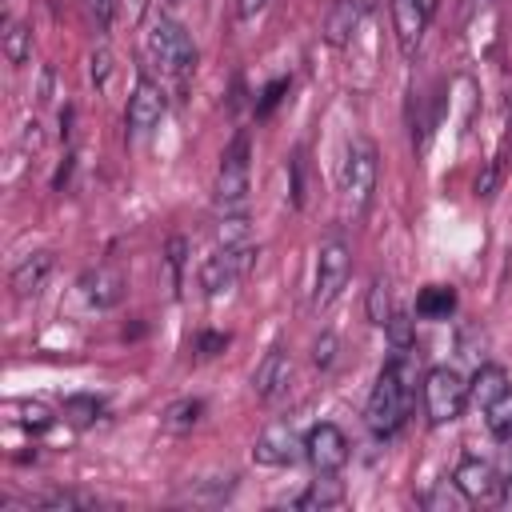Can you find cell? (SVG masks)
Masks as SVG:
<instances>
[{"label":"cell","instance_id":"1","mask_svg":"<svg viewBox=\"0 0 512 512\" xmlns=\"http://www.w3.org/2000/svg\"><path fill=\"white\" fill-rule=\"evenodd\" d=\"M412 392H416V364H412V352H392L368 392V404H364V424L372 436L388 440L400 432L404 416H408V404H412Z\"/></svg>","mask_w":512,"mask_h":512},{"label":"cell","instance_id":"2","mask_svg":"<svg viewBox=\"0 0 512 512\" xmlns=\"http://www.w3.org/2000/svg\"><path fill=\"white\" fill-rule=\"evenodd\" d=\"M144 56L160 76H168L176 84H184L196 72V44H192L188 28L180 20H172L168 12H152V20L144 28Z\"/></svg>","mask_w":512,"mask_h":512},{"label":"cell","instance_id":"3","mask_svg":"<svg viewBox=\"0 0 512 512\" xmlns=\"http://www.w3.org/2000/svg\"><path fill=\"white\" fill-rule=\"evenodd\" d=\"M248 160H252V136L240 128L232 136V144L224 148L220 168H216L212 200H216L220 216H248V168H252Z\"/></svg>","mask_w":512,"mask_h":512},{"label":"cell","instance_id":"4","mask_svg":"<svg viewBox=\"0 0 512 512\" xmlns=\"http://www.w3.org/2000/svg\"><path fill=\"white\" fill-rule=\"evenodd\" d=\"M376 176H380L376 144L356 136L348 144V156H344V168H340V200H344L348 216H364L368 212L372 192H376Z\"/></svg>","mask_w":512,"mask_h":512},{"label":"cell","instance_id":"5","mask_svg":"<svg viewBox=\"0 0 512 512\" xmlns=\"http://www.w3.org/2000/svg\"><path fill=\"white\" fill-rule=\"evenodd\" d=\"M256 240H236V244H216L212 256H204L200 264V288L204 296H220L228 288H236L252 268H256Z\"/></svg>","mask_w":512,"mask_h":512},{"label":"cell","instance_id":"6","mask_svg":"<svg viewBox=\"0 0 512 512\" xmlns=\"http://www.w3.org/2000/svg\"><path fill=\"white\" fill-rule=\"evenodd\" d=\"M468 408V380L448 368V364H436L424 372V412H428V424L440 428V424H452L460 420Z\"/></svg>","mask_w":512,"mask_h":512},{"label":"cell","instance_id":"7","mask_svg":"<svg viewBox=\"0 0 512 512\" xmlns=\"http://www.w3.org/2000/svg\"><path fill=\"white\" fill-rule=\"evenodd\" d=\"M348 276H352V248H348V240H344L340 232H332V236L320 244V256H316L312 308H316V312H320V308H328V304L344 292Z\"/></svg>","mask_w":512,"mask_h":512},{"label":"cell","instance_id":"8","mask_svg":"<svg viewBox=\"0 0 512 512\" xmlns=\"http://www.w3.org/2000/svg\"><path fill=\"white\" fill-rule=\"evenodd\" d=\"M304 460L312 464V472H340L348 464V436L336 428V424H312L308 436H304Z\"/></svg>","mask_w":512,"mask_h":512},{"label":"cell","instance_id":"9","mask_svg":"<svg viewBox=\"0 0 512 512\" xmlns=\"http://www.w3.org/2000/svg\"><path fill=\"white\" fill-rule=\"evenodd\" d=\"M296 456H304V440L288 420H272L252 444V460L264 468H288Z\"/></svg>","mask_w":512,"mask_h":512},{"label":"cell","instance_id":"10","mask_svg":"<svg viewBox=\"0 0 512 512\" xmlns=\"http://www.w3.org/2000/svg\"><path fill=\"white\" fill-rule=\"evenodd\" d=\"M164 112H168V96H164V88L152 80V76H140L136 80V88H132V96H128V132L132 136H148L160 120H164Z\"/></svg>","mask_w":512,"mask_h":512},{"label":"cell","instance_id":"11","mask_svg":"<svg viewBox=\"0 0 512 512\" xmlns=\"http://www.w3.org/2000/svg\"><path fill=\"white\" fill-rule=\"evenodd\" d=\"M124 292H128V280H124V272L112 268V264H96V268H88V272L80 276V296H84L88 308H96V312L116 308V304L124 300Z\"/></svg>","mask_w":512,"mask_h":512},{"label":"cell","instance_id":"12","mask_svg":"<svg viewBox=\"0 0 512 512\" xmlns=\"http://www.w3.org/2000/svg\"><path fill=\"white\" fill-rule=\"evenodd\" d=\"M288 380H292V356L276 344V348H268V352L260 356V364H256V372H252V392H256L264 404H272V400H280V396L288 392Z\"/></svg>","mask_w":512,"mask_h":512},{"label":"cell","instance_id":"13","mask_svg":"<svg viewBox=\"0 0 512 512\" xmlns=\"http://www.w3.org/2000/svg\"><path fill=\"white\" fill-rule=\"evenodd\" d=\"M452 484L468 496V504L492 500V496L500 492L496 464H488V460H480V456H472V452H464V456H460V464H456V472H452Z\"/></svg>","mask_w":512,"mask_h":512},{"label":"cell","instance_id":"14","mask_svg":"<svg viewBox=\"0 0 512 512\" xmlns=\"http://www.w3.org/2000/svg\"><path fill=\"white\" fill-rule=\"evenodd\" d=\"M52 268H56V256H52V252H28V256L12 268V276H8L12 296H16V300L40 296L44 284H48V276H52Z\"/></svg>","mask_w":512,"mask_h":512},{"label":"cell","instance_id":"15","mask_svg":"<svg viewBox=\"0 0 512 512\" xmlns=\"http://www.w3.org/2000/svg\"><path fill=\"white\" fill-rule=\"evenodd\" d=\"M388 8H392V28H396V40H400V52L416 56V48L424 40L428 8L420 0H388Z\"/></svg>","mask_w":512,"mask_h":512},{"label":"cell","instance_id":"16","mask_svg":"<svg viewBox=\"0 0 512 512\" xmlns=\"http://www.w3.org/2000/svg\"><path fill=\"white\" fill-rule=\"evenodd\" d=\"M512 384H508V372L500 368V364H492V360H484V364H476V372H472V380H468V400L476 404V408H488L500 392H508Z\"/></svg>","mask_w":512,"mask_h":512},{"label":"cell","instance_id":"17","mask_svg":"<svg viewBox=\"0 0 512 512\" xmlns=\"http://www.w3.org/2000/svg\"><path fill=\"white\" fill-rule=\"evenodd\" d=\"M296 508H304V512H324V508H340L344 504V484L336 480V472L332 476H324V472H316V480L292 500Z\"/></svg>","mask_w":512,"mask_h":512},{"label":"cell","instance_id":"18","mask_svg":"<svg viewBox=\"0 0 512 512\" xmlns=\"http://www.w3.org/2000/svg\"><path fill=\"white\" fill-rule=\"evenodd\" d=\"M360 16H364V0H336V8L328 12V24H324V36L332 48H344L356 28H360Z\"/></svg>","mask_w":512,"mask_h":512},{"label":"cell","instance_id":"19","mask_svg":"<svg viewBox=\"0 0 512 512\" xmlns=\"http://www.w3.org/2000/svg\"><path fill=\"white\" fill-rule=\"evenodd\" d=\"M200 416H204V400L184 396V400H172V404L164 408L160 428H164V432H172V436H184V432H192V428L200 424Z\"/></svg>","mask_w":512,"mask_h":512},{"label":"cell","instance_id":"20","mask_svg":"<svg viewBox=\"0 0 512 512\" xmlns=\"http://www.w3.org/2000/svg\"><path fill=\"white\" fill-rule=\"evenodd\" d=\"M456 312V292L452 284H428L420 296H416V316L424 320H448Z\"/></svg>","mask_w":512,"mask_h":512},{"label":"cell","instance_id":"21","mask_svg":"<svg viewBox=\"0 0 512 512\" xmlns=\"http://www.w3.org/2000/svg\"><path fill=\"white\" fill-rule=\"evenodd\" d=\"M368 320L376 324V328H384L388 320H392V284H388V276H372V284H368Z\"/></svg>","mask_w":512,"mask_h":512},{"label":"cell","instance_id":"22","mask_svg":"<svg viewBox=\"0 0 512 512\" xmlns=\"http://www.w3.org/2000/svg\"><path fill=\"white\" fill-rule=\"evenodd\" d=\"M484 424H488V432H492L496 440H512V388L500 392V396L484 408Z\"/></svg>","mask_w":512,"mask_h":512},{"label":"cell","instance_id":"23","mask_svg":"<svg viewBox=\"0 0 512 512\" xmlns=\"http://www.w3.org/2000/svg\"><path fill=\"white\" fill-rule=\"evenodd\" d=\"M4 56H8V64H28V56H32V28L28 24L8 20V28H4Z\"/></svg>","mask_w":512,"mask_h":512},{"label":"cell","instance_id":"24","mask_svg":"<svg viewBox=\"0 0 512 512\" xmlns=\"http://www.w3.org/2000/svg\"><path fill=\"white\" fill-rule=\"evenodd\" d=\"M420 504H424V508H432V512H452V508H464V504H468V496H464L452 480H440L436 488L420 492Z\"/></svg>","mask_w":512,"mask_h":512},{"label":"cell","instance_id":"25","mask_svg":"<svg viewBox=\"0 0 512 512\" xmlns=\"http://www.w3.org/2000/svg\"><path fill=\"white\" fill-rule=\"evenodd\" d=\"M60 412H64V420H68V424H76V428H88V424H96V420H100L104 404H100L96 396H68Z\"/></svg>","mask_w":512,"mask_h":512},{"label":"cell","instance_id":"26","mask_svg":"<svg viewBox=\"0 0 512 512\" xmlns=\"http://www.w3.org/2000/svg\"><path fill=\"white\" fill-rule=\"evenodd\" d=\"M388 340H392V352H412L416 344V328H412V316L408 312H392V320L384 324Z\"/></svg>","mask_w":512,"mask_h":512},{"label":"cell","instance_id":"27","mask_svg":"<svg viewBox=\"0 0 512 512\" xmlns=\"http://www.w3.org/2000/svg\"><path fill=\"white\" fill-rule=\"evenodd\" d=\"M40 508H92L96 504V496H88V492H68V488H56V492H48V496H40L36 500Z\"/></svg>","mask_w":512,"mask_h":512},{"label":"cell","instance_id":"28","mask_svg":"<svg viewBox=\"0 0 512 512\" xmlns=\"http://www.w3.org/2000/svg\"><path fill=\"white\" fill-rule=\"evenodd\" d=\"M284 92H288V80L280 76V80H272V84H264V92H260V100H256V116L264 120L280 100H284Z\"/></svg>","mask_w":512,"mask_h":512},{"label":"cell","instance_id":"29","mask_svg":"<svg viewBox=\"0 0 512 512\" xmlns=\"http://www.w3.org/2000/svg\"><path fill=\"white\" fill-rule=\"evenodd\" d=\"M504 152H508V144L488 160L484 176H476V196H492V188H496V180H500V168H504Z\"/></svg>","mask_w":512,"mask_h":512},{"label":"cell","instance_id":"30","mask_svg":"<svg viewBox=\"0 0 512 512\" xmlns=\"http://www.w3.org/2000/svg\"><path fill=\"white\" fill-rule=\"evenodd\" d=\"M184 252H188V240H184V236H172V240H168V268H172V292L180 288V276H184Z\"/></svg>","mask_w":512,"mask_h":512},{"label":"cell","instance_id":"31","mask_svg":"<svg viewBox=\"0 0 512 512\" xmlns=\"http://www.w3.org/2000/svg\"><path fill=\"white\" fill-rule=\"evenodd\" d=\"M108 76H112V52L100 44V48L92 52V80H96V88H104Z\"/></svg>","mask_w":512,"mask_h":512},{"label":"cell","instance_id":"32","mask_svg":"<svg viewBox=\"0 0 512 512\" xmlns=\"http://www.w3.org/2000/svg\"><path fill=\"white\" fill-rule=\"evenodd\" d=\"M292 208H304V152H292Z\"/></svg>","mask_w":512,"mask_h":512},{"label":"cell","instance_id":"33","mask_svg":"<svg viewBox=\"0 0 512 512\" xmlns=\"http://www.w3.org/2000/svg\"><path fill=\"white\" fill-rule=\"evenodd\" d=\"M228 344V336H220V332H204L200 340H196V348H200V356H216L220 348Z\"/></svg>","mask_w":512,"mask_h":512},{"label":"cell","instance_id":"34","mask_svg":"<svg viewBox=\"0 0 512 512\" xmlns=\"http://www.w3.org/2000/svg\"><path fill=\"white\" fill-rule=\"evenodd\" d=\"M88 4V12L96 16V24L100 28H108V20H112V8H116V0H84Z\"/></svg>","mask_w":512,"mask_h":512},{"label":"cell","instance_id":"35","mask_svg":"<svg viewBox=\"0 0 512 512\" xmlns=\"http://www.w3.org/2000/svg\"><path fill=\"white\" fill-rule=\"evenodd\" d=\"M332 348H336V340H332V336H324V340H316V352H312V360H316L320 368H328V364H332V356H336Z\"/></svg>","mask_w":512,"mask_h":512},{"label":"cell","instance_id":"36","mask_svg":"<svg viewBox=\"0 0 512 512\" xmlns=\"http://www.w3.org/2000/svg\"><path fill=\"white\" fill-rule=\"evenodd\" d=\"M264 4H268V0H240V12H244V16H256Z\"/></svg>","mask_w":512,"mask_h":512},{"label":"cell","instance_id":"37","mask_svg":"<svg viewBox=\"0 0 512 512\" xmlns=\"http://www.w3.org/2000/svg\"><path fill=\"white\" fill-rule=\"evenodd\" d=\"M420 4H424V8H428V12H432V4H436V0H420Z\"/></svg>","mask_w":512,"mask_h":512}]
</instances>
